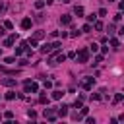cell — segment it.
Instances as JSON below:
<instances>
[{"label":"cell","mask_w":124,"mask_h":124,"mask_svg":"<svg viewBox=\"0 0 124 124\" xmlns=\"http://www.w3.org/2000/svg\"><path fill=\"white\" fill-rule=\"evenodd\" d=\"M76 60H78L79 64H85V62L89 60V50H87V48H81V50L76 54Z\"/></svg>","instance_id":"6da1fadb"},{"label":"cell","mask_w":124,"mask_h":124,"mask_svg":"<svg viewBox=\"0 0 124 124\" xmlns=\"http://www.w3.org/2000/svg\"><path fill=\"white\" fill-rule=\"evenodd\" d=\"M31 91L33 93L37 91V83L35 81H25V93H31Z\"/></svg>","instance_id":"7a4b0ae2"},{"label":"cell","mask_w":124,"mask_h":124,"mask_svg":"<svg viewBox=\"0 0 124 124\" xmlns=\"http://www.w3.org/2000/svg\"><path fill=\"white\" fill-rule=\"evenodd\" d=\"M45 118H48L50 122H54V120H56V114H54V110H52V108H45Z\"/></svg>","instance_id":"3957f363"},{"label":"cell","mask_w":124,"mask_h":124,"mask_svg":"<svg viewBox=\"0 0 124 124\" xmlns=\"http://www.w3.org/2000/svg\"><path fill=\"white\" fill-rule=\"evenodd\" d=\"M2 85H6V87H14V85H16V79H12V78H4V79H2Z\"/></svg>","instance_id":"277c9868"},{"label":"cell","mask_w":124,"mask_h":124,"mask_svg":"<svg viewBox=\"0 0 124 124\" xmlns=\"http://www.w3.org/2000/svg\"><path fill=\"white\" fill-rule=\"evenodd\" d=\"M93 83H95V79H93V78H87L81 85H83V89H91V87H93Z\"/></svg>","instance_id":"5b68a950"},{"label":"cell","mask_w":124,"mask_h":124,"mask_svg":"<svg viewBox=\"0 0 124 124\" xmlns=\"http://www.w3.org/2000/svg\"><path fill=\"white\" fill-rule=\"evenodd\" d=\"M60 23H62V25H70V23H72V16H62V17H60Z\"/></svg>","instance_id":"8992f818"},{"label":"cell","mask_w":124,"mask_h":124,"mask_svg":"<svg viewBox=\"0 0 124 124\" xmlns=\"http://www.w3.org/2000/svg\"><path fill=\"white\" fill-rule=\"evenodd\" d=\"M68 108H70L68 105H62V107L58 108V116H66V114H68Z\"/></svg>","instance_id":"52a82bcc"},{"label":"cell","mask_w":124,"mask_h":124,"mask_svg":"<svg viewBox=\"0 0 124 124\" xmlns=\"http://www.w3.org/2000/svg\"><path fill=\"white\" fill-rule=\"evenodd\" d=\"M21 27H23V29H29V27H31V19H29V17H25V19L21 21Z\"/></svg>","instance_id":"ba28073f"},{"label":"cell","mask_w":124,"mask_h":124,"mask_svg":"<svg viewBox=\"0 0 124 124\" xmlns=\"http://www.w3.org/2000/svg\"><path fill=\"white\" fill-rule=\"evenodd\" d=\"M14 39H16V35H12V37H8V39L4 41V46H12V43H14Z\"/></svg>","instance_id":"9c48e42d"},{"label":"cell","mask_w":124,"mask_h":124,"mask_svg":"<svg viewBox=\"0 0 124 124\" xmlns=\"http://www.w3.org/2000/svg\"><path fill=\"white\" fill-rule=\"evenodd\" d=\"M39 103H43V105L46 103V105H48V97H46L45 93H41V95H39Z\"/></svg>","instance_id":"30bf717a"},{"label":"cell","mask_w":124,"mask_h":124,"mask_svg":"<svg viewBox=\"0 0 124 124\" xmlns=\"http://www.w3.org/2000/svg\"><path fill=\"white\" fill-rule=\"evenodd\" d=\"M62 97H64V93H62V91H54V93H52V99H56V101H58V99H62Z\"/></svg>","instance_id":"8fae6325"},{"label":"cell","mask_w":124,"mask_h":124,"mask_svg":"<svg viewBox=\"0 0 124 124\" xmlns=\"http://www.w3.org/2000/svg\"><path fill=\"white\" fill-rule=\"evenodd\" d=\"M110 45H112V48H118L120 46V41L118 39H110Z\"/></svg>","instance_id":"7c38bea8"},{"label":"cell","mask_w":124,"mask_h":124,"mask_svg":"<svg viewBox=\"0 0 124 124\" xmlns=\"http://www.w3.org/2000/svg\"><path fill=\"white\" fill-rule=\"evenodd\" d=\"M43 6H45V0H37V2H35V8H37V10H41Z\"/></svg>","instance_id":"4fadbf2b"},{"label":"cell","mask_w":124,"mask_h":124,"mask_svg":"<svg viewBox=\"0 0 124 124\" xmlns=\"http://www.w3.org/2000/svg\"><path fill=\"white\" fill-rule=\"evenodd\" d=\"M74 12H76V16H81V14H83V8H81V6H76Z\"/></svg>","instance_id":"5bb4252c"},{"label":"cell","mask_w":124,"mask_h":124,"mask_svg":"<svg viewBox=\"0 0 124 124\" xmlns=\"http://www.w3.org/2000/svg\"><path fill=\"white\" fill-rule=\"evenodd\" d=\"M43 37H45V33H43V31H37V33H35V37H33V39H37V41H41V39H43Z\"/></svg>","instance_id":"9a60e30c"},{"label":"cell","mask_w":124,"mask_h":124,"mask_svg":"<svg viewBox=\"0 0 124 124\" xmlns=\"http://www.w3.org/2000/svg\"><path fill=\"white\" fill-rule=\"evenodd\" d=\"M27 116H29V118H37V112H35L33 108H29V110H27Z\"/></svg>","instance_id":"2e32d148"},{"label":"cell","mask_w":124,"mask_h":124,"mask_svg":"<svg viewBox=\"0 0 124 124\" xmlns=\"http://www.w3.org/2000/svg\"><path fill=\"white\" fill-rule=\"evenodd\" d=\"M97 48H99V45H95V43H93V45H89V48H87V50H91V52H97Z\"/></svg>","instance_id":"e0dca14e"},{"label":"cell","mask_w":124,"mask_h":124,"mask_svg":"<svg viewBox=\"0 0 124 124\" xmlns=\"http://www.w3.org/2000/svg\"><path fill=\"white\" fill-rule=\"evenodd\" d=\"M4 62H6V64H14V62H16V58H14V56H8Z\"/></svg>","instance_id":"ac0fdd59"},{"label":"cell","mask_w":124,"mask_h":124,"mask_svg":"<svg viewBox=\"0 0 124 124\" xmlns=\"http://www.w3.org/2000/svg\"><path fill=\"white\" fill-rule=\"evenodd\" d=\"M120 101H122V93H116L114 95V103H120Z\"/></svg>","instance_id":"d6986e66"},{"label":"cell","mask_w":124,"mask_h":124,"mask_svg":"<svg viewBox=\"0 0 124 124\" xmlns=\"http://www.w3.org/2000/svg\"><path fill=\"white\" fill-rule=\"evenodd\" d=\"M35 19H37V21H43V19H45V14H37Z\"/></svg>","instance_id":"ffe728a7"},{"label":"cell","mask_w":124,"mask_h":124,"mask_svg":"<svg viewBox=\"0 0 124 124\" xmlns=\"http://www.w3.org/2000/svg\"><path fill=\"white\" fill-rule=\"evenodd\" d=\"M95 29L101 31V29H103V23H101V21H95Z\"/></svg>","instance_id":"44dd1931"},{"label":"cell","mask_w":124,"mask_h":124,"mask_svg":"<svg viewBox=\"0 0 124 124\" xmlns=\"http://www.w3.org/2000/svg\"><path fill=\"white\" fill-rule=\"evenodd\" d=\"M81 31H83V33H89V31H91V25H89V23H87V25H83V29H81Z\"/></svg>","instance_id":"7402d4cb"},{"label":"cell","mask_w":124,"mask_h":124,"mask_svg":"<svg viewBox=\"0 0 124 124\" xmlns=\"http://www.w3.org/2000/svg\"><path fill=\"white\" fill-rule=\"evenodd\" d=\"M4 27H6V29H12L14 25H12V21H4Z\"/></svg>","instance_id":"603a6c76"},{"label":"cell","mask_w":124,"mask_h":124,"mask_svg":"<svg viewBox=\"0 0 124 124\" xmlns=\"http://www.w3.org/2000/svg\"><path fill=\"white\" fill-rule=\"evenodd\" d=\"M50 87H52V83H50L48 79H45V89H50Z\"/></svg>","instance_id":"cb8c5ba5"},{"label":"cell","mask_w":124,"mask_h":124,"mask_svg":"<svg viewBox=\"0 0 124 124\" xmlns=\"http://www.w3.org/2000/svg\"><path fill=\"white\" fill-rule=\"evenodd\" d=\"M14 97H16V93H14V91H10V93H6V99H14Z\"/></svg>","instance_id":"d4e9b609"},{"label":"cell","mask_w":124,"mask_h":124,"mask_svg":"<svg viewBox=\"0 0 124 124\" xmlns=\"http://www.w3.org/2000/svg\"><path fill=\"white\" fill-rule=\"evenodd\" d=\"M91 99H93V101H99V99H101V95H99V93H93V95H91Z\"/></svg>","instance_id":"484cf974"},{"label":"cell","mask_w":124,"mask_h":124,"mask_svg":"<svg viewBox=\"0 0 124 124\" xmlns=\"http://www.w3.org/2000/svg\"><path fill=\"white\" fill-rule=\"evenodd\" d=\"M4 116H6V118H12V116H14V112H12V110H6V112H4Z\"/></svg>","instance_id":"4316f807"},{"label":"cell","mask_w":124,"mask_h":124,"mask_svg":"<svg viewBox=\"0 0 124 124\" xmlns=\"http://www.w3.org/2000/svg\"><path fill=\"white\" fill-rule=\"evenodd\" d=\"M4 33H6V31H4V27H0V37H2Z\"/></svg>","instance_id":"83f0119b"},{"label":"cell","mask_w":124,"mask_h":124,"mask_svg":"<svg viewBox=\"0 0 124 124\" xmlns=\"http://www.w3.org/2000/svg\"><path fill=\"white\" fill-rule=\"evenodd\" d=\"M46 2H52V0H46Z\"/></svg>","instance_id":"f1b7e54d"},{"label":"cell","mask_w":124,"mask_h":124,"mask_svg":"<svg viewBox=\"0 0 124 124\" xmlns=\"http://www.w3.org/2000/svg\"><path fill=\"white\" fill-rule=\"evenodd\" d=\"M108 2H112V0H108Z\"/></svg>","instance_id":"f546056e"}]
</instances>
